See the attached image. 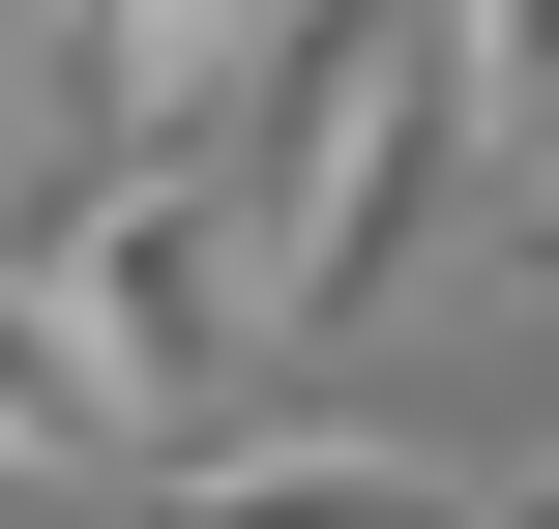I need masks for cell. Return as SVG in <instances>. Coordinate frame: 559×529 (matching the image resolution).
Returning <instances> with one entry per match:
<instances>
[{"mask_svg": "<svg viewBox=\"0 0 559 529\" xmlns=\"http://www.w3.org/2000/svg\"><path fill=\"white\" fill-rule=\"evenodd\" d=\"M265 0H59V147H147V118H236Z\"/></svg>", "mask_w": 559, "mask_h": 529, "instance_id": "3957f363", "label": "cell"}, {"mask_svg": "<svg viewBox=\"0 0 559 529\" xmlns=\"http://www.w3.org/2000/svg\"><path fill=\"white\" fill-rule=\"evenodd\" d=\"M88 324H118V383L147 412H236V353H265V147L236 118H147V147H88L59 177V236H29Z\"/></svg>", "mask_w": 559, "mask_h": 529, "instance_id": "6da1fadb", "label": "cell"}, {"mask_svg": "<svg viewBox=\"0 0 559 529\" xmlns=\"http://www.w3.org/2000/svg\"><path fill=\"white\" fill-rule=\"evenodd\" d=\"M531 501H559V442H531Z\"/></svg>", "mask_w": 559, "mask_h": 529, "instance_id": "5b68a950", "label": "cell"}, {"mask_svg": "<svg viewBox=\"0 0 559 529\" xmlns=\"http://www.w3.org/2000/svg\"><path fill=\"white\" fill-rule=\"evenodd\" d=\"M501 29V147H559V0H472Z\"/></svg>", "mask_w": 559, "mask_h": 529, "instance_id": "277c9868", "label": "cell"}, {"mask_svg": "<svg viewBox=\"0 0 559 529\" xmlns=\"http://www.w3.org/2000/svg\"><path fill=\"white\" fill-rule=\"evenodd\" d=\"M0 471H177V412L118 383V324L59 265H0Z\"/></svg>", "mask_w": 559, "mask_h": 529, "instance_id": "7a4b0ae2", "label": "cell"}]
</instances>
